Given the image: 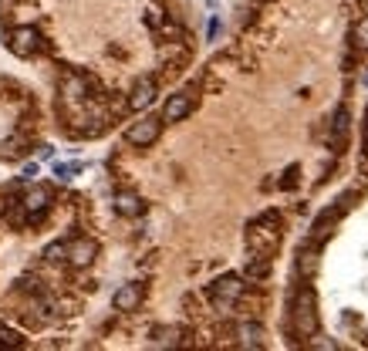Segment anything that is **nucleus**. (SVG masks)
Masks as SVG:
<instances>
[{
    "instance_id": "obj_1",
    "label": "nucleus",
    "mask_w": 368,
    "mask_h": 351,
    "mask_svg": "<svg viewBox=\"0 0 368 351\" xmlns=\"http://www.w3.org/2000/svg\"><path fill=\"white\" fill-rule=\"evenodd\" d=\"M291 324L297 338H314L318 335V301H314V290L301 287L297 297H294L291 307Z\"/></svg>"
},
{
    "instance_id": "obj_2",
    "label": "nucleus",
    "mask_w": 368,
    "mask_h": 351,
    "mask_svg": "<svg viewBox=\"0 0 368 351\" xmlns=\"http://www.w3.org/2000/svg\"><path fill=\"white\" fill-rule=\"evenodd\" d=\"M247 240H250V250H254V254L271 257L277 240H280V216L263 213L261 220H254V223H250V233H247Z\"/></svg>"
},
{
    "instance_id": "obj_3",
    "label": "nucleus",
    "mask_w": 368,
    "mask_h": 351,
    "mask_svg": "<svg viewBox=\"0 0 368 351\" xmlns=\"http://www.w3.org/2000/svg\"><path fill=\"white\" fill-rule=\"evenodd\" d=\"M244 277H237V274H223V277H216L213 284H210V301H213L216 307H233L240 297H244Z\"/></svg>"
},
{
    "instance_id": "obj_4",
    "label": "nucleus",
    "mask_w": 368,
    "mask_h": 351,
    "mask_svg": "<svg viewBox=\"0 0 368 351\" xmlns=\"http://www.w3.org/2000/svg\"><path fill=\"white\" fill-rule=\"evenodd\" d=\"M159 136H162V115L159 119L155 115H142L138 122H132L125 129V142L129 145H138V149H149Z\"/></svg>"
},
{
    "instance_id": "obj_5",
    "label": "nucleus",
    "mask_w": 368,
    "mask_h": 351,
    "mask_svg": "<svg viewBox=\"0 0 368 351\" xmlns=\"http://www.w3.org/2000/svg\"><path fill=\"white\" fill-rule=\"evenodd\" d=\"M7 47H11V54H17V58H31V54L41 51V34L34 31L31 24L11 28L7 31Z\"/></svg>"
},
{
    "instance_id": "obj_6",
    "label": "nucleus",
    "mask_w": 368,
    "mask_h": 351,
    "mask_svg": "<svg viewBox=\"0 0 368 351\" xmlns=\"http://www.w3.org/2000/svg\"><path fill=\"white\" fill-rule=\"evenodd\" d=\"M348 206H352V193H345V196L338 199V206H331V210H324V213L318 216V220H314V227H311V240H314V244H321L324 237L331 233V227H335L338 220H341V216L348 213Z\"/></svg>"
},
{
    "instance_id": "obj_7",
    "label": "nucleus",
    "mask_w": 368,
    "mask_h": 351,
    "mask_svg": "<svg viewBox=\"0 0 368 351\" xmlns=\"http://www.w3.org/2000/svg\"><path fill=\"white\" fill-rule=\"evenodd\" d=\"M95 257H98V244L88 240V237H75L71 244H68V263L78 267V270H85V267H92Z\"/></svg>"
},
{
    "instance_id": "obj_8",
    "label": "nucleus",
    "mask_w": 368,
    "mask_h": 351,
    "mask_svg": "<svg viewBox=\"0 0 368 351\" xmlns=\"http://www.w3.org/2000/svg\"><path fill=\"white\" fill-rule=\"evenodd\" d=\"M196 108V98L189 92H176L166 98V105H162V122H183L186 115Z\"/></svg>"
},
{
    "instance_id": "obj_9",
    "label": "nucleus",
    "mask_w": 368,
    "mask_h": 351,
    "mask_svg": "<svg viewBox=\"0 0 368 351\" xmlns=\"http://www.w3.org/2000/svg\"><path fill=\"white\" fill-rule=\"evenodd\" d=\"M24 206H28V213H31V223H37V220L47 213V206H51V189H47V186H31V189L24 193Z\"/></svg>"
},
{
    "instance_id": "obj_10",
    "label": "nucleus",
    "mask_w": 368,
    "mask_h": 351,
    "mask_svg": "<svg viewBox=\"0 0 368 351\" xmlns=\"http://www.w3.org/2000/svg\"><path fill=\"white\" fill-rule=\"evenodd\" d=\"M142 297H146V287L132 280V284H122V287L115 290L112 304H115V311H136V307L142 304Z\"/></svg>"
},
{
    "instance_id": "obj_11",
    "label": "nucleus",
    "mask_w": 368,
    "mask_h": 351,
    "mask_svg": "<svg viewBox=\"0 0 368 351\" xmlns=\"http://www.w3.org/2000/svg\"><path fill=\"white\" fill-rule=\"evenodd\" d=\"M155 102V78H138L136 85H132V95H129V108H149Z\"/></svg>"
},
{
    "instance_id": "obj_12",
    "label": "nucleus",
    "mask_w": 368,
    "mask_h": 351,
    "mask_svg": "<svg viewBox=\"0 0 368 351\" xmlns=\"http://www.w3.org/2000/svg\"><path fill=\"white\" fill-rule=\"evenodd\" d=\"M115 213L119 216H142L146 213V203H142V196L138 193H132V189H122L119 196H115Z\"/></svg>"
},
{
    "instance_id": "obj_13",
    "label": "nucleus",
    "mask_w": 368,
    "mask_h": 351,
    "mask_svg": "<svg viewBox=\"0 0 368 351\" xmlns=\"http://www.w3.org/2000/svg\"><path fill=\"white\" fill-rule=\"evenodd\" d=\"M237 338H240L244 348H263V328L261 324H254V321L240 324V328H237Z\"/></svg>"
},
{
    "instance_id": "obj_14",
    "label": "nucleus",
    "mask_w": 368,
    "mask_h": 351,
    "mask_svg": "<svg viewBox=\"0 0 368 351\" xmlns=\"http://www.w3.org/2000/svg\"><path fill=\"white\" fill-rule=\"evenodd\" d=\"M345 138H348V108H338L335 125H331V142H335V149L345 145Z\"/></svg>"
},
{
    "instance_id": "obj_15",
    "label": "nucleus",
    "mask_w": 368,
    "mask_h": 351,
    "mask_svg": "<svg viewBox=\"0 0 368 351\" xmlns=\"http://www.w3.org/2000/svg\"><path fill=\"white\" fill-rule=\"evenodd\" d=\"M352 47H355V51H362V54L368 51V14L362 17L358 24H355V31H352Z\"/></svg>"
},
{
    "instance_id": "obj_16",
    "label": "nucleus",
    "mask_w": 368,
    "mask_h": 351,
    "mask_svg": "<svg viewBox=\"0 0 368 351\" xmlns=\"http://www.w3.org/2000/svg\"><path fill=\"white\" fill-rule=\"evenodd\" d=\"M44 260L47 263H68V244H51L44 250Z\"/></svg>"
},
{
    "instance_id": "obj_17",
    "label": "nucleus",
    "mask_w": 368,
    "mask_h": 351,
    "mask_svg": "<svg viewBox=\"0 0 368 351\" xmlns=\"http://www.w3.org/2000/svg\"><path fill=\"white\" fill-rule=\"evenodd\" d=\"M75 172H81V162H54V176L58 179H75Z\"/></svg>"
},
{
    "instance_id": "obj_18",
    "label": "nucleus",
    "mask_w": 368,
    "mask_h": 351,
    "mask_svg": "<svg viewBox=\"0 0 368 351\" xmlns=\"http://www.w3.org/2000/svg\"><path fill=\"white\" fill-rule=\"evenodd\" d=\"M24 341H20V335H14L11 328H4L0 324V348H20Z\"/></svg>"
},
{
    "instance_id": "obj_19",
    "label": "nucleus",
    "mask_w": 368,
    "mask_h": 351,
    "mask_svg": "<svg viewBox=\"0 0 368 351\" xmlns=\"http://www.w3.org/2000/svg\"><path fill=\"white\" fill-rule=\"evenodd\" d=\"M297 267H301V270H314V267H318V257H314V254H301Z\"/></svg>"
},
{
    "instance_id": "obj_20",
    "label": "nucleus",
    "mask_w": 368,
    "mask_h": 351,
    "mask_svg": "<svg viewBox=\"0 0 368 351\" xmlns=\"http://www.w3.org/2000/svg\"><path fill=\"white\" fill-rule=\"evenodd\" d=\"M294 183H297V166H291L287 172H284V179H280V186H284V189H291Z\"/></svg>"
},
{
    "instance_id": "obj_21",
    "label": "nucleus",
    "mask_w": 368,
    "mask_h": 351,
    "mask_svg": "<svg viewBox=\"0 0 368 351\" xmlns=\"http://www.w3.org/2000/svg\"><path fill=\"white\" fill-rule=\"evenodd\" d=\"M20 176H24V179H34V176H37V162H31V166H24V172H20Z\"/></svg>"
},
{
    "instance_id": "obj_22",
    "label": "nucleus",
    "mask_w": 368,
    "mask_h": 351,
    "mask_svg": "<svg viewBox=\"0 0 368 351\" xmlns=\"http://www.w3.org/2000/svg\"><path fill=\"white\" fill-rule=\"evenodd\" d=\"M307 345H311V348H338L335 341H307Z\"/></svg>"
},
{
    "instance_id": "obj_23",
    "label": "nucleus",
    "mask_w": 368,
    "mask_h": 351,
    "mask_svg": "<svg viewBox=\"0 0 368 351\" xmlns=\"http://www.w3.org/2000/svg\"><path fill=\"white\" fill-rule=\"evenodd\" d=\"M210 4H216V0H210Z\"/></svg>"
},
{
    "instance_id": "obj_24",
    "label": "nucleus",
    "mask_w": 368,
    "mask_h": 351,
    "mask_svg": "<svg viewBox=\"0 0 368 351\" xmlns=\"http://www.w3.org/2000/svg\"><path fill=\"white\" fill-rule=\"evenodd\" d=\"M365 338H368V331H365Z\"/></svg>"
}]
</instances>
